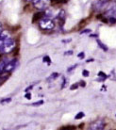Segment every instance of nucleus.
<instances>
[{"label": "nucleus", "mask_w": 116, "mask_h": 130, "mask_svg": "<svg viewBox=\"0 0 116 130\" xmlns=\"http://www.w3.org/2000/svg\"><path fill=\"white\" fill-rule=\"evenodd\" d=\"M78 84H79V86H80V87H83V88L86 86V83H85V81H83V80H80V82H79Z\"/></svg>", "instance_id": "b1692460"}, {"label": "nucleus", "mask_w": 116, "mask_h": 130, "mask_svg": "<svg viewBox=\"0 0 116 130\" xmlns=\"http://www.w3.org/2000/svg\"><path fill=\"white\" fill-rule=\"evenodd\" d=\"M1 31H2V24L0 22V33H1Z\"/></svg>", "instance_id": "c85d7f7f"}, {"label": "nucleus", "mask_w": 116, "mask_h": 130, "mask_svg": "<svg viewBox=\"0 0 116 130\" xmlns=\"http://www.w3.org/2000/svg\"><path fill=\"white\" fill-rule=\"evenodd\" d=\"M98 76H99V77L104 78V79H106V78L108 77V75H107L104 72H99V73H98Z\"/></svg>", "instance_id": "dca6fc26"}, {"label": "nucleus", "mask_w": 116, "mask_h": 130, "mask_svg": "<svg viewBox=\"0 0 116 130\" xmlns=\"http://www.w3.org/2000/svg\"><path fill=\"white\" fill-rule=\"evenodd\" d=\"M44 103H45L44 100H40V101L35 102V103H33V104H31V106H32V107H39V106H42Z\"/></svg>", "instance_id": "f8f14e48"}, {"label": "nucleus", "mask_w": 116, "mask_h": 130, "mask_svg": "<svg viewBox=\"0 0 116 130\" xmlns=\"http://www.w3.org/2000/svg\"><path fill=\"white\" fill-rule=\"evenodd\" d=\"M31 2L37 10H45L49 7L51 0H31Z\"/></svg>", "instance_id": "7ed1b4c3"}, {"label": "nucleus", "mask_w": 116, "mask_h": 130, "mask_svg": "<svg viewBox=\"0 0 116 130\" xmlns=\"http://www.w3.org/2000/svg\"><path fill=\"white\" fill-rule=\"evenodd\" d=\"M25 98L27 99V100H30V99H31V93H30L29 91H26V94H25Z\"/></svg>", "instance_id": "412c9836"}, {"label": "nucleus", "mask_w": 116, "mask_h": 130, "mask_svg": "<svg viewBox=\"0 0 116 130\" xmlns=\"http://www.w3.org/2000/svg\"><path fill=\"white\" fill-rule=\"evenodd\" d=\"M71 41H72L71 39H67V40H62L61 42H63V43H66V42H71Z\"/></svg>", "instance_id": "bb28decb"}, {"label": "nucleus", "mask_w": 116, "mask_h": 130, "mask_svg": "<svg viewBox=\"0 0 116 130\" xmlns=\"http://www.w3.org/2000/svg\"><path fill=\"white\" fill-rule=\"evenodd\" d=\"M10 102H11V98L6 97V98H3V99H1V100H0V104L6 105V104H10Z\"/></svg>", "instance_id": "1a4fd4ad"}, {"label": "nucleus", "mask_w": 116, "mask_h": 130, "mask_svg": "<svg viewBox=\"0 0 116 130\" xmlns=\"http://www.w3.org/2000/svg\"><path fill=\"white\" fill-rule=\"evenodd\" d=\"M109 22H110V24H115L116 23V18L113 16H110V18H109Z\"/></svg>", "instance_id": "aec40b11"}, {"label": "nucleus", "mask_w": 116, "mask_h": 130, "mask_svg": "<svg viewBox=\"0 0 116 130\" xmlns=\"http://www.w3.org/2000/svg\"><path fill=\"white\" fill-rule=\"evenodd\" d=\"M77 57H78L80 59H83L84 58H85V54H84V52L78 53V54H77Z\"/></svg>", "instance_id": "4be33fe9"}, {"label": "nucleus", "mask_w": 116, "mask_h": 130, "mask_svg": "<svg viewBox=\"0 0 116 130\" xmlns=\"http://www.w3.org/2000/svg\"><path fill=\"white\" fill-rule=\"evenodd\" d=\"M83 117H84V113L82 111H80V112H78V113L75 116V119H76V120H79V119H82Z\"/></svg>", "instance_id": "ddd939ff"}, {"label": "nucleus", "mask_w": 116, "mask_h": 130, "mask_svg": "<svg viewBox=\"0 0 116 130\" xmlns=\"http://www.w3.org/2000/svg\"><path fill=\"white\" fill-rule=\"evenodd\" d=\"M42 17H45V13H44V12H36V13H34V15H33V17H32V23L39 22L40 20L42 19Z\"/></svg>", "instance_id": "423d86ee"}, {"label": "nucleus", "mask_w": 116, "mask_h": 130, "mask_svg": "<svg viewBox=\"0 0 116 130\" xmlns=\"http://www.w3.org/2000/svg\"><path fill=\"white\" fill-rule=\"evenodd\" d=\"M115 16H116V8H115Z\"/></svg>", "instance_id": "7c9ffc66"}, {"label": "nucleus", "mask_w": 116, "mask_h": 130, "mask_svg": "<svg viewBox=\"0 0 116 130\" xmlns=\"http://www.w3.org/2000/svg\"><path fill=\"white\" fill-rule=\"evenodd\" d=\"M56 24L52 20V18H47V17H42V19L39 21V26L42 30H53L55 28Z\"/></svg>", "instance_id": "f03ea898"}, {"label": "nucleus", "mask_w": 116, "mask_h": 130, "mask_svg": "<svg viewBox=\"0 0 116 130\" xmlns=\"http://www.w3.org/2000/svg\"><path fill=\"white\" fill-rule=\"evenodd\" d=\"M42 62L46 63L47 65H50L51 64V59H50V57H48V56L44 57V59H42Z\"/></svg>", "instance_id": "9d476101"}, {"label": "nucleus", "mask_w": 116, "mask_h": 130, "mask_svg": "<svg viewBox=\"0 0 116 130\" xmlns=\"http://www.w3.org/2000/svg\"><path fill=\"white\" fill-rule=\"evenodd\" d=\"M68 84V81L66 78H63V81H62V84H61V89H64Z\"/></svg>", "instance_id": "a211bd4d"}, {"label": "nucleus", "mask_w": 116, "mask_h": 130, "mask_svg": "<svg viewBox=\"0 0 116 130\" xmlns=\"http://www.w3.org/2000/svg\"><path fill=\"white\" fill-rule=\"evenodd\" d=\"M115 116H116V115H115Z\"/></svg>", "instance_id": "72a5a7b5"}, {"label": "nucleus", "mask_w": 116, "mask_h": 130, "mask_svg": "<svg viewBox=\"0 0 116 130\" xmlns=\"http://www.w3.org/2000/svg\"><path fill=\"white\" fill-rule=\"evenodd\" d=\"M16 46V42L10 36L8 30H2L0 33V53L10 54L14 50Z\"/></svg>", "instance_id": "f257e3e1"}, {"label": "nucleus", "mask_w": 116, "mask_h": 130, "mask_svg": "<svg viewBox=\"0 0 116 130\" xmlns=\"http://www.w3.org/2000/svg\"><path fill=\"white\" fill-rule=\"evenodd\" d=\"M82 75H83L84 77H88V76L90 75V72L88 71V70H83V72H82Z\"/></svg>", "instance_id": "6ab92c4d"}, {"label": "nucleus", "mask_w": 116, "mask_h": 130, "mask_svg": "<svg viewBox=\"0 0 116 130\" xmlns=\"http://www.w3.org/2000/svg\"><path fill=\"white\" fill-rule=\"evenodd\" d=\"M77 64H76V65H74V66H72V67H70V68H68V70H67V71H68V72H71V71H73V70H74V69H76V68H77Z\"/></svg>", "instance_id": "393cba45"}, {"label": "nucleus", "mask_w": 116, "mask_h": 130, "mask_svg": "<svg viewBox=\"0 0 116 130\" xmlns=\"http://www.w3.org/2000/svg\"><path fill=\"white\" fill-rule=\"evenodd\" d=\"M94 61V59H87V62H92Z\"/></svg>", "instance_id": "cd10ccee"}, {"label": "nucleus", "mask_w": 116, "mask_h": 130, "mask_svg": "<svg viewBox=\"0 0 116 130\" xmlns=\"http://www.w3.org/2000/svg\"><path fill=\"white\" fill-rule=\"evenodd\" d=\"M96 42H97V44H98V46H99L100 48L102 49L103 51H105V52H108V50H109V48H108V47H107V46L105 45V44H104L103 42H101L100 40L97 39V40H96Z\"/></svg>", "instance_id": "6e6552de"}, {"label": "nucleus", "mask_w": 116, "mask_h": 130, "mask_svg": "<svg viewBox=\"0 0 116 130\" xmlns=\"http://www.w3.org/2000/svg\"><path fill=\"white\" fill-rule=\"evenodd\" d=\"M87 22H89V20H82V21H81V23H79V25H78V26H79V27H80V28H82V27H84V26H86V24H87Z\"/></svg>", "instance_id": "2eb2a0df"}, {"label": "nucleus", "mask_w": 116, "mask_h": 130, "mask_svg": "<svg viewBox=\"0 0 116 130\" xmlns=\"http://www.w3.org/2000/svg\"><path fill=\"white\" fill-rule=\"evenodd\" d=\"M59 76H60V74H59V73H52L51 75H50L48 77L46 78V80H47V82H52L53 80L57 79Z\"/></svg>", "instance_id": "0eeeda50"}, {"label": "nucleus", "mask_w": 116, "mask_h": 130, "mask_svg": "<svg viewBox=\"0 0 116 130\" xmlns=\"http://www.w3.org/2000/svg\"><path fill=\"white\" fill-rule=\"evenodd\" d=\"M74 54V51H72V50H68L67 52H64V56H71Z\"/></svg>", "instance_id": "5701e85b"}, {"label": "nucleus", "mask_w": 116, "mask_h": 130, "mask_svg": "<svg viewBox=\"0 0 116 130\" xmlns=\"http://www.w3.org/2000/svg\"><path fill=\"white\" fill-rule=\"evenodd\" d=\"M66 2V0H51V4L52 5H58V4H62V3H65Z\"/></svg>", "instance_id": "9b49d317"}, {"label": "nucleus", "mask_w": 116, "mask_h": 130, "mask_svg": "<svg viewBox=\"0 0 116 130\" xmlns=\"http://www.w3.org/2000/svg\"><path fill=\"white\" fill-rule=\"evenodd\" d=\"M1 73H2V71H1V69H0V75H1Z\"/></svg>", "instance_id": "c756f323"}, {"label": "nucleus", "mask_w": 116, "mask_h": 130, "mask_svg": "<svg viewBox=\"0 0 116 130\" xmlns=\"http://www.w3.org/2000/svg\"><path fill=\"white\" fill-rule=\"evenodd\" d=\"M91 32V29H84L82 31H80L81 34H84V33H90Z\"/></svg>", "instance_id": "a878e982"}, {"label": "nucleus", "mask_w": 116, "mask_h": 130, "mask_svg": "<svg viewBox=\"0 0 116 130\" xmlns=\"http://www.w3.org/2000/svg\"><path fill=\"white\" fill-rule=\"evenodd\" d=\"M0 83H1V80H0Z\"/></svg>", "instance_id": "473e14b6"}, {"label": "nucleus", "mask_w": 116, "mask_h": 130, "mask_svg": "<svg viewBox=\"0 0 116 130\" xmlns=\"http://www.w3.org/2000/svg\"><path fill=\"white\" fill-rule=\"evenodd\" d=\"M26 1H31V0H26Z\"/></svg>", "instance_id": "2f4dec72"}, {"label": "nucleus", "mask_w": 116, "mask_h": 130, "mask_svg": "<svg viewBox=\"0 0 116 130\" xmlns=\"http://www.w3.org/2000/svg\"><path fill=\"white\" fill-rule=\"evenodd\" d=\"M61 130H73V129H76V127L75 126H72V125H67V126H62L61 127Z\"/></svg>", "instance_id": "4468645a"}, {"label": "nucleus", "mask_w": 116, "mask_h": 130, "mask_svg": "<svg viewBox=\"0 0 116 130\" xmlns=\"http://www.w3.org/2000/svg\"><path fill=\"white\" fill-rule=\"evenodd\" d=\"M78 87H79V84H78V83H75V84H73L71 87H70V90H71V91H74V90H77Z\"/></svg>", "instance_id": "f3484780"}, {"label": "nucleus", "mask_w": 116, "mask_h": 130, "mask_svg": "<svg viewBox=\"0 0 116 130\" xmlns=\"http://www.w3.org/2000/svg\"><path fill=\"white\" fill-rule=\"evenodd\" d=\"M106 126V124L104 122L103 119H98V120L94 121L92 124H90V129L92 130H102L105 128Z\"/></svg>", "instance_id": "20e7f679"}, {"label": "nucleus", "mask_w": 116, "mask_h": 130, "mask_svg": "<svg viewBox=\"0 0 116 130\" xmlns=\"http://www.w3.org/2000/svg\"><path fill=\"white\" fill-rule=\"evenodd\" d=\"M57 19L61 22V26H62L65 22V11L63 10H61L60 12L58 13V15H57Z\"/></svg>", "instance_id": "39448f33"}]
</instances>
